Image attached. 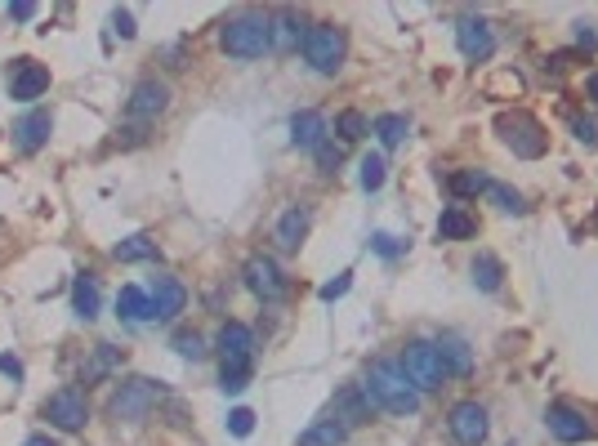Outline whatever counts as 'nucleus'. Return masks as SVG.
<instances>
[{"mask_svg":"<svg viewBox=\"0 0 598 446\" xmlns=\"http://www.w3.org/2000/svg\"><path fill=\"white\" fill-rule=\"evenodd\" d=\"M165 402V384L162 380H148V375H130L121 389L112 393L108 415L121 420V424H143L157 406Z\"/></svg>","mask_w":598,"mask_h":446,"instance_id":"nucleus-2","label":"nucleus"},{"mask_svg":"<svg viewBox=\"0 0 598 446\" xmlns=\"http://www.w3.org/2000/svg\"><path fill=\"white\" fill-rule=\"evenodd\" d=\"M572 134H576L585 148H594V143H598V125H594V121H585V116H576V121H572Z\"/></svg>","mask_w":598,"mask_h":446,"instance_id":"nucleus-40","label":"nucleus"},{"mask_svg":"<svg viewBox=\"0 0 598 446\" xmlns=\"http://www.w3.org/2000/svg\"><path fill=\"white\" fill-rule=\"evenodd\" d=\"M309 206H290L281 219H277V246L281 250H299L304 246V237H309Z\"/></svg>","mask_w":598,"mask_h":446,"instance_id":"nucleus-24","label":"nucleus"},{"mask_svg":"<svg viewBox=\"0 0 598 446\" xmlns=\"http://www.w3.org/2000/svg\"><path fill=\"white\" fill-rule=\"evenodd\" d=\"M348 442V429L330 415V420H318L313 429H304L299 433V446H344Z\"/></svg>","mask_w":598,"mask_h":446,"instance_id":"nucleus-27","label":"nucleus"},{"mask_svg":"<svg viewBox=\"0 0 598 446\" xmlns=\"http://www.w3.org/2000/svg\"><path fill=\"white\" fill-rule=\"evenodd\" d=\"M219 45H223V54L232 58H264L272 50L269 14H237V18H228L223 32H219Z\"/></svg>","mask_w":598,"mask_h":446,"instance_id":"nucleus-3","label":"nucleus"},{"mask_svg":"<svg viewBox=\"0 0 598 446\" xmlns=\"http://www.w3.org/2000/svg\"><path fill=\"white\" fill-rule=\"evenodd\" d=\"M348 286H353V273H339V277L335 281H327V286H322V299H339V295H348Z\"/></svg>","mask_w":598,"mask_h":446,"instance_id":"nucleus-41","label":"nucleus"},{"mask_svg":"<svg viewBox=\"0 0 598 446\" xmlns=\"http://www.w3.org/2000/svg\"><path fill=\"white\" fill-rule=\"evenodd\" d=\"M116 317L130 322V326L152 322V299H148V290H143V286H121V295H116Z\"/></svg>","mask_w":598,"mask_h":446,"instance_id":"nucleus-20","label":"nucleus"},{"mask_svg":"<svg viewBox=\"0 0 598 446\" xmlns=\"http://www.w3.org/2000/svg\"><path fill=\"white\" fill-rule=\"evenodd\" d=\"M165 108H170V85H165V81H157V76L139 81V85L130 90V103H125L130 121H157Z\"/></svg>","mask_w":598,"mask_h":446,"instance_id":"nucleus-12","label":"nucleus"},{"mask_svg":"<svg viewBox=\"0 0 598 446\" xmlns=\"http://www.w3.org/2000/svg\"><path fill=\"white\" fill-rule=\"evenodd\" d=\"M487 197H491V201H495V206H500V210H514V215H523V210H527V206H523V197H518L514 188H505V183H495V179H491Z\"/></svg>","mask_w":598,"mask_h":446,"instance_id":"nucleus-34","label":"nucleus"},{"mask_svg":"<svg viewBox=\"0 0 598 446\" xmlns=\"http://www.w3.org/2000/svg\"><path fill=\"white\" fill-rule=\"evenodd\" d=\"M170 344H174V353L188 357V362H201V357H206V339H201L197 331H174Z\"/></svg>","mask_w":598,"mask_h":446,"instance_id":"nucleus-32","label":"nucleus"},{"mask_svg":"<svg viewBox=\"0 0 598 446\" xmlns=\"http://www.w3.org/2000/svg\"><path fill=\"white\" fill-rule=\"evenodd\" d=\"M478 232V219L465 210V206H446L442 210V219H437V237L442 241H465V237H474Z\"/></svg>","mask_w":598,"mask_h":446,"instance_id":"nucleus-25","label":"nucleus"},{"mask_svg":"<svg viewBox=\"0 0 598 446\" xmlns=\"http://www.w3.org/2000/svg\"><path fill=\"white\" fill-rule=\"evenodd\" d=\"M23 446H54V438H45V433H32Z\"/></svg>","mask_w":598,"mask_h":446,"instance_id":"nucleus-45","label":"nucleus"},{"mask_svg":"<svg viewBox=\"0 0 598 446\" xmlns=\"http://www.w3.org/2000/svg\"><path fill=\"white\" fill-rule=\"evenodd\" d=\"M5 14H9V18H18V23H27V18L36 14V0H9V5H5Z\"/></svg>","mask_w":598,"mask_h":446,"instance_id":"nucleus-42","label":"nucleus"},{"mask_svg":"<svg viewBox=\"0 0 598 446\" xmlns=\"http://www.w3.org/2000/svg\"><path fill=\"white\" fill-rule=\"evenodd\" d=\"M5 85H9V99L14 103H32V99H41L50 90V67H41L36 58H14Z\"/></svg>","mask_w":598,"mask_h":446,"instance_id":"nucleus-11","label":"nucleus"},{"mask_svg":"<svg viewBox=\"0 0 598 446\" xmlns=\"http://www.w3.org/2000/svg\"><path fill=\"white\" fill-rule=\"evenodd\" d=\"M371 250L384 255V259H397V255L407 250V241H397V237H388V232H376V237H371Z\"/></svg>","mask_w":598,"mask_h":446,"instance_id":"nucleus-38","label":"nucleus"},{"mask_svg":"<svg viewBox=\"0 0 598 446\" xmlns=\"http://www.w3.org/2000/svg\"><path fill=\"white\" fill-rule=\"evenodd\" d=\"M376 139H380L384 148H397L402 139H407V130H411V121L407 116H397V112H384V116H376Z\"/></svg>","mask_w":598,"mask_h":446,"instance_id":"nucleus-29","label":"nucleus"},{"mask_svg":"<svg viewBox=\"0 0 598 446\" xmlns=\"http://www.w3.org/2000/svg\"><path fill=\"white\" fill-rule=\"evenodd\" d=\"M362 389H367L376 411H388V415H416L420 411V389L407 380L402 362H393V357H376L371 362Z\"/></svg>","mask_w":598,"mask_h":446,"instance_id":"nucleus-1","label":"nucleus"},{"mask_svg":"<svg viewBox=\"0 0 598 446\" xmlns=\"http://www.w3.org/2000/svg\"><path fill=\"white\" fill-rule=\"evenodd\" d=\"M335 134H339V143H358V139H367L371 134V121L362 116V112H339V121H335Z\"/></svg>","mask_w":598,"mask_h":446,"instance_id":"nucleus-31","label":"nucleus"},{"mask_svg":"<svg viewBox=\"0 0 598 446\" xmlns=\"http://www.w3.org/2000/svg\"><path fill=\"white\" fill-rule=\"evenodd\" d=\"M500 281H505L500 259H495V255H478V259H474V286H478V290H487V295H495V290H500Z\"/></svg>","mask_w":598,"mask_h":446,"instance_id":"nucleus-30","label":"nucleus"},{"mask_svg":"<svg viewBox=\"0 0 598 446\" xmlns=\"http://www.w3.org/2000/svg\"><path fill=\"white\" fill-rule=\"evenodd\" d=\"M358 179H362V188H367V192H380V188H384V157H376V152H371V157H362V174H358Z\"/></svg>","mask_w":598,"mask_h":446,"instance_id":"nucleus-33","label":"nucleus"},{"mask_svg":"<svg viewBox=\"0 0 598 446\" xmlns=\"http://www.w3.org/2000/svg\"><path fill=\"white\" fill-rule=\"evenodd\" d=\"M45 420L54 424V429H63V433H81L85 429V420H90V406H85V397L76 389H58L45 397Z\"/></svg>","mask_w":598,"mask_h":446,"instance_id":"nucleus-10","label":"nucleus"},{"mask_svg":"<svg viewBox=\"0 0 598 446\" xmlns=\"http://www.w3.org/2000/svg\"><path fill=\"white\" fill-rule=\"evenodd\" d=\"M148 299H152V322H174L183 313V304H188V290H183L179 277H157Z\"/></svg>","mask_w":598,"mask_h":446,"instance_id":"nucleus-16","label":"nucleus"},{"mask_svg":"<svg viewBox=\"0 0 598 446\" xmlns=\"http://www.w3.org/2000/svg\"><path fill=\"white\" fill-rule=\"evenodd\" d=\"M544 424H549V438L563 442V446H576V442H585V438H594L590 415H585L581 406H572V402H554V406L544 411Z\"/></svg>","mask_w":598,"mask_h":446,"instance_id":"nucleus-7","label":"nucleus"},{"mask_svg":"<svg viewBox=\"0 0 598 446\" xmlns=\"http://www.w3.org/2000/svg\"><path fill=\"white\" fill-rule=\"evenodd\" d=\"M327 139L330 134H327V116H322V112H295V121H290V143H295V148L318 152Z\"/></svg>","mask_w":598,"mask_h":446,"instance_id":"nucleus-19","label":"nucleus"},{"mask_svg":"<svg viewBox=\"0 0 598 446\" xmlns=\"http://www.w3.org/2000/svg\"><path fill=\"white\" fill-rule=\"evenodd\" d=\"M446 188H451V197L456 201H469V197H483L491 188V179L483 170H456L451 179H446Z\"/></svg>","mask_w":598,"mask_h":446,"instance_id":"nucleus-28","label":"nucleus"},{"mask_svg":"<svg viewBox=\"0 0 598 446\" xmlns=\"http://www.w3.org/2000/svg\"><path fill=\"white\" fill-rule=\"evenodd\" d=\"M112 259H116V264H143V259H157V241H148L143 232H134V237H125V241L112 246Z\"/></svg>","mask_w":598,"mask_h":446,"instance_id":"nucleus-26","label":"nucleus"},{"mask_svg":"<svg viewBox=\"0 0 598 446\" xmlns=\"http://www.w3.org/2000/svg\"><path fill=\"white\" fill-rule=\"evenodd\" d=\"M219 357L223 366H255V334L241 322H223L219 326Z\"/></svg>","mask_w":598,"mask_h":446,"instance_id":"nucleus-13","label":"nucleus"},{"mask_svg":"<svg viewBox=\"0 0 598 446\" xmlns=\"http://www.w3.org/2000/svg\"><path fill=\"white\" fill-rule=\"evenodd\" d=\"M304 36H309V27H304L299 14H290V9L269 14V41H272L277 54H295V50H304Z\"/></svg>","mask_w":598,"mask_h":446,"instance_id":"nucleus-14","label":"nucleus"},{"mask_svg":"<svg viewBox=\"0 0 598 446\" xmlns=\"http://www.w3.org/2000/svg\"><path fill=\"white\" fill-rule=\"evenodd\" d=\"M344 54H348V36L344 27L335 23H313L309 36H304V63L318 72V76H335L344 67Z\"/></svg>","mask_w":598,"mask_h":446,"instance_id":"nucleus-4","label":"nucleus"},{"mask_svg":"<svg viewBox=\"0 0 598 446\" xmlns=\"http://www.w3.org/2000/svg\"><path fill=\"white\" fill-rule=\"evenodd\" d=\"M50 130H54V116H50L45 108H32L23 121H18V125H14V148L32 157V152H41V148H45Z\"/></svg>","mask_w":598,"mask_h":446,"instance_id":"nucleus-15","label":"nucleus"},{"mask_svg":"<svg viewBox=\"0 0 598 446\" xmlns=\"http://www.w3.org/2000/svg\"><path fill=\"white\" fill-rule=\"evenodd\" d=\"M456 45H460V54L469 58V63H487L491 50H495V36H491V27L483 18H465L456 27Z\"/></svg>","mask_w":598,"mask_h":446,"instance_id":"nucleus-18","label":"nucleus"},{"mask_svg":"<svg viewBox=\"0 0 598 446\" xmlns=\"http://www.w3.org/2000/svg\"><path fill=\"white\" fill-rule=\"evenodd\" d=\"M371 415H376V406H371V397H367L362 384H344V389L335 393V420H339L344 429L371 424Z\"/></svg>","mask_w":598,"mask_h":446,"instance_id":"nucleus-17","label":"nucleus"},{"mask_svg":"<svg viewBox=\"0 0 598 446\" xmlns=\"http://www.w3.org/2000/svg\"><path fill=\"white\" fill-rule=\"evenodd\" d=\"M112 32H116L121 41H134V32H139V27H134V14H130V9H112Z\"/></svg>","mask_w":598,"mask_h":446,"instance_id":"nucleus-39","label":"nucleus"},{"mask_svg":"<svg viewBox=\"0 0 598 446\" xmlns=\"http://www.w3.org/2000/svg\"><path fill=\"white\" fill-rule=\"evenodd\" d=\"M402 371H407V380H411L420 393L442 389V380H446V366H442V357H437L434 339H411V344L402 348Z\"/></svg>","mask_w":598,"mask_h":446,"instance_id":"nucleus-6","label":"nucleus"},{"mask_svg":"<svg viewBox=\"0 0 598 446\" xmlns=\"http://www.w3.org/2000/svg\"><path fill=\"white\" fill-rule=\"evenodd\" d=\"M228 433H232V438H250V433H255V411L237 406V411L228 415Z\"/></svg>","mask_w":598,"mask_h":446,"instance_id":"nucleus-37","label":"nucleus"},{"mask_svg":"<svg viewBox=\"0 0 598 446\" xmlns=\"http://www.w3.org/2000/svg\"><path fill=\"white\" fill-rule=\"evenodd\" d=\"M0 375H9V380H23V362H18V357H0Z\"/></svg>","mask_w":598,"mask_h":446,"instance_id":"nucleus-43","label":"nucleus"},{"mask_svg":"<svg viewBox=\"0 0 598 446\" xmlns=\"http://www.w3.org/2000/svg\"><path fill=\"white\" fill-rule=\"evenodd\" d=\"M99 304H103V290H99V277L94 273H81L72 281V313L81 322H94L99 317Z\"/></svg>","mask_w":598,"mask_h":446,"instance_id":"nucleus-21","label":"nucleus"},{"mask_svg":"<svg viewBox=\"0 0 598 446\" xmlns=\"http://www.w3.org/2000/svg\"><path fill=\"white\" fill-rule=\"evenodd\" d=\"M241 277H246V290H250L255 299H264V304L286 299V277H281L277 259H269V255H250L246 268H241Z\"/></svg>","mask_w":598,"mask_h":446,"instance_id":"nucleus-9","label":"nucleus"},{"mask_svg":"<svg viewBox=\"0 0 598 446\" xmlns=\"http://www.w3.org/2000/svg\"><path fill=\"white\" fill-rule=\"evenodd\" d=\"M585 94L598 103V72H590V81H585Z\"/></svg>","mask_w":598,"mask_h":446,"instance_id":"nucleus-44","label":"nucleus"},{"mask_svg":"<svg viewBox=\"0 0 598 446\" xmlns=\"http://www.w3.org/2000/svg\"><path fill=\"white\" fill-rule=\"evenodd\" d=\"M250 371H255V366H223L219 389H223V393H246V384H250Z\"/></svg>","mask_w":598,"mask_h":446,"instance_id":"nucleus-35","label":"nucleus"},{"mask_svg":"<svg viewBox=\"0 0 598 446\" xmlns=\"http://www.w3.org/2000/svg\"><path fill=\"white\" fill-rule=\"evenodd\" d=\"M313 157H318V170H322V174H335V170H339V161H344V143L327 139V143H322Z\"/></svg>","mask_w":598,"mask_h":446,"instance_id":"nucleus-36","label":"nucleus"},{"mask_svg":"<svg viewBox=\"0 0 598 446\" xmlns=\"http://www.w3.org/2000/svg\"><path fill=\"white\" fill-rule=\"evenodd\" d=\"M446 429H451V438L460 446H483L487 442V406L483 402H456L451 406V415H446Z\"/></svg>","mask_w":598,"mask_h":446,"instance_id":"nucleus-8","label":"nucleus"},{"mask_svg":"<svg viewBox=\"0 0 598 446\" xmlns=\"http://www.w3.org/2000/svg\"><path fill=\"white\" fill-rule=\"evenodd\" d=\"M495 130H500V139L514 148V157L536 161V157H544V148H549L544 125L536 116H527V112H500V116H495Z\"/></svg>","mask_w":598,"mask_h":446,"instance_id":"nucleus-5","label":"nucleus"},{"mask_svg":"<svg viewBox=\"0 0 598 446\" xmlns=\"http://www.w3.org/2000/svg\"><path fill=\"white\" fill-rule=\"evenodd\" d=\"M434 348L442 357V366H446V375H469L474 371V353L460 334H442V339H434Z\"/></svg>","mask_w":598,"mask_h":446,"instance_id":"nucleus-22","label":"nucleus"},{"mask_svg":"<svg viewBox=\"0 0 598 446\" xmlns=\"http://www.w3.org/2000/svg\"><path fill=\"white\" fill-rule=\"evenodd\" d=\"M121 362H125V353L121 348H112V344H99L94 353H90V362L81 366V384H99V380H108L121 371Z\"/></svg>","mask_w":598,"mask_h":446,"instance_id":"nucleus-23","label":"nucleus"}]
</instances>
